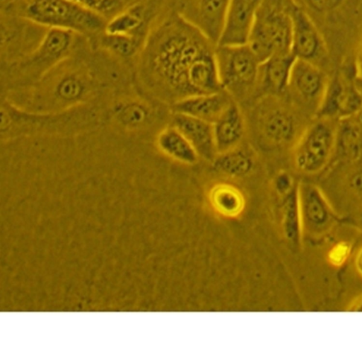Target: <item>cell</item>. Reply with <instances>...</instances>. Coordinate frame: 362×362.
I'll return each mask as SVG.
<instances>
[{"label": "cell", "instance_id": "cell-1", "mask_svg": "<svg viewBox=\"0 0 362 362\" xmlns=\"http://www.w3.org/2000/svg\"><path fill=\"white\" fill-rule=\"evenodd\" d=\"M216 45L180 12L154 27L137 60L139 82L173 104L184 98L222 90Z\"/></svg>", "mask_w": 362, "mask_h": 362}, {"label": "cell", "instance_id": "cell-2", "mask_svg": "<svg viewBox=\"0 0 362 362\" xmlns=\"http://www.w3.org/2000/svg\"><path fill=\"white\" fill-rule=\"evenodd\" d=\"M101 84L86 64L67 58L31 86L6 98L33 112H57L93 103Z\"/></svg>", "mask_w": 362, "mask_h": 362}, {"label": "cell", "instance_id": "cell-3", "mask_svg": "<svg viewBox=\"0 0 362 362\" xmlns=\"http://www.w3.org/2000/svg\"><path fill=\"white\" fill-rule=\"evenodd\" d=\"M107 119V110L90 103L57 112L23 109L8 100L1 104V137L8 141L33 135H70L93 129Z\"/></svg>", "mask_w": 362, "mask_h": 362}, {"label": "cell", "instance_id": "cell-4", "mask_svg": "<svg viewBox=\"0 0 362 362\" xmlns=\"http://www.w3.org/2000/svg\"><path fill=\"white\" fill-rule=\"evenodd\" d=\"M74 34L68 30L49 28L33 49L8 62L5 71L6 92L31 86L69 58L73 49Z\"/></svg>", "mask_w": 362, "mask_h": 362}, {"label": "cell", "instance_id": "cell-5", "mask_svg": "<svg viewBox=\"0 0 362 362\" xmlns=\"http://www.w3.org/2000/svg\"><path fill=\"white\" fill-rule=\"evenodd\" d=\"M293 0H262L253 21L247 44L261 62L291 52Z\"/></svg>", "mask_w": 362, "mask_h": 362}, {"label": "cell", "instance_id": "cell-6", "mask_svg": "<svg viewBox=\"0 0 362 362\" xmlns=\"http://www.w3.org/2000/svg\"><path fill=\"white\" fill-rule=\"evenodd\" d=\"M28 21L49 28L90 35L103 33V17L73 0H28L21 11Z\"/></svg>", "mask_w": 362, "mask_h": 362}, {"label": "cell", "instance_id": "cell-7", "mask_svg": "<svg viewBox=\"0 0 362 362\" xmlns=\"http://www.w3.org/2000/svg\"><path fill=\"white\" fill-rule=\"evenodd\" d=\"M215 57L221 88L231 97L244 98L256 90L260 61L247 43L218 45Z\"/></svg>", "mask_w": 362, "mask_h": 362}, {"label": "cell", "instance_id": "cell-8", "mask_svg": "<svg viewBox=\"0 0 362 362\" xmlns=\"http://www.w3.org/2000/svg\"><path fill=\"white\" fill-rule=\"evenodd\" d=\"M303 238L316 241L326 237L344 221L321 189L313 183L297 184Z\"/></svg>", "mask_w": 362, "mask_h": 362}, {"label": "cell", "instance_id": "cell-9", "mask_svg": "<svg viewBox=\"0 0 362 362\" xmlns=\"http://www.w3.org/2000/svg\"><path fill=\"white\" fill-rule=\"evenodd\" d=\"M336 129L328 119H320L303 132L293 151L299 171L312 175L326 167L335 151Z\"/></svg>", "mask_w": 362, "mask_h": 362}, {"label": "cell", "instance_id": "cell-10", "mask_svg": "<svg viewBox=\"0 0 362 362\" xmlns=\"http://www.w3.org/2000/svg\"><path fill=\"white\" fill-rule=\"evenodd\" d=\"M163 0L136 2L119 11L106 23L103 33L148 40Z\"/></svg>", "mask_w": 362, "mask_h": 362}, {"label": "cell", "instance_id": "cell-11", "mask_svg": "<svg viewBox=\"0 0 362 362\" xmlns=\"http://www.w3.org/2000/svg\"><path fill=\"white\" fill-rule=\"evenodd\" d=\"M361 107L362 93L337 74L328 81L316 115L319 119L341 120L354 117Z\"/></svg>", "mask_w": 362, "mask_h": 362}, {"label": "cell", "instance_id": "cell-12", "mask_svg": "<svg viewBox=\"0 0 362 362\" xmlns=\"http://www.w3.org/2000/svg\"><path fill=\"white\" fill-rule=\"evenodd\" d=\"M291 16L292 54L296 59L315 63V60L325 52V45L320 31L308 13L296 0L291 6Z\"/></svg>", "mask_w": 362, "mask_h": 362}, {"label": "cell", "instance_id": "cell-13", "mask_svg": "<svg viewBox=\"0 0 362 362\" xmlns=\"http://www.w3.org/2000/svg\"><path fill=\"white\" fill-rule=\"evenodd\" d=\"M230 0H194L180 12L216 46L226 23Z\"/></svg>", "mask_w": 362, "mask_h": 362}, {"label": "cell", "instance_id": "cell-14", "mask_svg": "<svg viewBox=\"0 0 362 362\" xmlns=\"http://www.w3.org/2000/svg\"><path fill=\"white\" fill-rule=\"evenodd\" d=\"M328 80L315 63L296 59L288 90L301 100L315 103L316 110L322 98Z\"/></svg>", "mask_w": 362, "mask_h": 362}, {"label": "cell", "instance_id": "cell-15", "mask_svg": "<svg viewBox=\"0 0 362 362\" xmlns=\"http://www.w3.org/2000/svg\"><path fill=\"white\" fill-rule=\"evenodd\" d=\"M257 128L261 139L271 146L288 143L296 132L293 117L286 110L272 105L265 106L258 114Z\"/></svg>", "mask_w": 362, "mask_h": 362}, {"label": "cell", "instance_id": "cell-16", "mask_svg": "<svg viewBox=\"0 0 362 362\" xmlns=\"http://www.w3.org/2000/svg\"><path fill=\"white\" fill-rule=\"evenodd\" d=\"M262 1V0H230L218 45L247 43L254 18Z\"/></svg>", "mask_w": 362, "mask_h": 362}, {"label": "cell", "instance_id": "cell-17", "mask_svg": "<svg viewBox=\"0 0 362 362\" xmlns=\"http://www.w3.org/2000/svg\"><path fill=\"white\" fill-rule=\"evenodd\" d=\"M233 100L225 90L201 93L173 104L174 113L191 116L213 124Z\"/></svg>", "mask_w": 362, "mask_h": 362}, {"label": "cell", "instance_id": "cell-18", "mask_svg": "<svg viewBox=\"0 0 362 362\" xmlns=\"http://www.w3.org/2000/svg\"><path fill=\"white\" fill-rule=\"evenodd\" d=\"M189 141L199 157L213 161L217 156L213 124L182 114L174 113L173 123Z\"/></svg>", "mask_w": 362, "mask_h": 362}, {"label": "cell", "instance_id": "cell-19", "mask_svg": "<svg viewBox=\"0 0 362 362\" xmlns=\"http://www.w3.org/2000/svg\"><path fill=\"white\" fill-rule=\"evenodd\" d=\"M296 57L292 53L274 55L260 62L256 90L277 95L288 90Z\"/></svg>", "mask_w": 362, "mask_h": 362}, {"label": "cell", "instance_id": "cell-20", "mask_svg": "<svg viewBox=\"0 0 362 362\" xmlns=\"http://www.w3.org/2000/svg\"><path fill=\"white\" fill-rule=\"evenodd\" d=\"M212 124L217 154L239 147L245 124L242 111L234 100Z\"/></svg>", "mask_w": 362, "mask_h": 362}, {"label": "cell", "instance_id": "cell-21", "mask_svg": "<svg viewBox=\"0 0 362 362\" xmlns=\"http://www.w3.org/2000/svg\"><path fill=\"white\" fill-rule=\"evenodd\" d=\"M107 118L125 129L137 130L151 122L153 110L142 98L127 97L117 99L107 108Z\"/></svg>", "mask_w": 362, "mask_h": 362}, {"label": "cell", "instance_id": "cell-22", "mask_svg": "<svg viewBox=\"0 0 362 362\" xmlns=\"http://www.w3.org/2000/svg\"><path fill=\"white\" fill-rule=\"evenodd\" d=\"M156 146L162 154L184 165H194L199 158L189 141L173 124L158 133Z\"/></svg>", "mask_w": 362, "mask_h": 362}, {"label": "cell", "instance_id": "cell-23", "mask_svg": "<svg viewBox=\"0 0 362 362\" xmlns=\"http://www.w3.org/2000/svg\"><path fill=\"white\" fill-rule=\"evenodd\" d=\"M208 199L212 209L226 217H235L244 209L245 197L236 186L228 182L214 185L209 191Z\"/></svg>", "mask_w": 362, "mask_h": 362}, {"label": "cell", "instance_id": "cell-24", "mask_svg": "<svg viewBox=\"0 0 362 362\" xmlns=\"http://www.w3.org/2000/svg\"><path fill=\"white\" fill-rule=\"evenodd\" d=\"M279 206L280 224L283 233L291 245L298 247L303 238L297 185L289 193L280 197Z\"/></svg>", "mask_w": 362, "mask_h": 362}, {"label": "cell", "instance_id": "cell-25", "mask_svg": "<svg viewBox=\"0 0 362 362\" xmlns=\"http://www.w3.org/2000/svg\"><path fill=\"white\" fill-rule=\"evenodd\" d=\"M340 156L349 161L362 156V131L353 117L341 120L336 129V148Z\"/></svg>", "mask_w": 362, "mask_h": 362}, {"label": "cell", "instance_id": "cell-26", "mask_svg": "<svg viewBox=\"0 0 362 362\" xmlns=\"http://www.w3.org/2000/svg\"><path fill=\"white\" fill-rule=\"evenodd\" d=\"M212 163L217 171L233 177L250 174L255 166V160L251 154L239 147L218 153Z\"/></svg>", "mask_w": 362, "mask_h": 362}, {"label": "cell", "instance_id": "cell-27", "mask_svg": "<svg viewBox=\"0 0 362 362\" xmlns=\"http://www.w3.org/2000/svg\"><path fill=\"white\" fill-rule=\"evenodd\" d=\"M146 41L139 37L110 35L103 33L100 46L115 57L129 60L139 56Z\"/></svg>", "mask_w": 362, "mask_h": 362}, {"label": "cell", "instance_id": "cell-28", "mask_svg": "<svg viewBox=\"0 0 362 362\" xmlns=\"http://www.w3.org/2000/svg\"><path fill=\"white\" fill-rule=\"evenodd\" d=\"M122 0H79L78 4L101 15L112 12Z\"/></svg>", "mask_w": 362, "mask_h": 362}, {"label": "cell", "instance_id": "cell-29", "mask_svg": "<svg viewBox=\"0 0 362 362\" xmlns=\"http://www.w3.org/2000/svg\"><path fill=\"white\" fill-rule=\"evenodd\" d=\"M296 185L292 177L286 172L279 173L274 180V188L279 197L289 193Z\"/></svg>", "mask_w": 362, "mask_h": 362}, {"label": "cell", "instance_id": "cell-30", "mask_svg": "<svg viewBox=\"0 0 362 362\" xmlns=\"http://www.w3.org/2000/svg\"><path fill=\"white\" fill-rule=\"evenodd\" d=\"M305 5L311 10L320 13H327L337 8L343 0H303Z\"/></svg>", "mask_w": 362, "mask_h": 362}, {"label": "cell", "instance_id": "cell-31", "mask_svg": "<svg viewBox=\"0 0 362 362\" xmlns=\"http://www.w3.org/2000/svg\"><path fill=\"white\" fill-rule=\"evenodd\" d=\"M349 248L346 244H339L333 247L330 255V260L334 262V264H339L340 262H344L346 257L349 255Z\"/></svg>", "mask_w": 362, "mask_h": 362}, {"label": "cell", "instance_id": "cell-32", "mask_svg": "<svg viewBox=\"0 0 362 362\" xmlns=\"http://www.w3.org/2000/svg\"><path fill=\"white\" fill-rule=\"evenodd\" d=\"M349 185L353 192L362 197V170H357L351 175Z\"/></svg>", "mask_w": 362, "mask_h": 362}, {"label": "cell", "instance_id": "cell-33", "mask_svg": "<svg viewBox=\"0 0 362 362\" xmlns=\"http://www.w3.org/2000/svg\"><path fill=\"white\" fill-rule=\"evenodd\" d=\"M349 312H362V295L353 300L346 308Z\"/></svg>", "mask_w": 362, "mask_h": 362}, {"label": "cell", "instance_id": "cell-34", "mask_svg": "<svg viewBox=\"0 0 362 362\" xmlns=\"http://www.w3.org/2000/svg\"><path fill=\"white\" fill-rule=\"evenodd\" d=\"M355 266L358 272L362 276V247L358 251L356 256Z\"/></svg>", "mask_w": 362, "mask_h": 362}, {"label": "cell", "instance_id": "cell-35", "mask_svg": "<svg viewBox=\"0 0 362 362\" xmlns=\"http://www.w3.org/2000/svg\"><path fill=\"white\" fill-rule=\"evenodd\" d=\"M357 125L362 131V107L361 109L354 116L352 117Z\"/></svg>", "mask_w": 362, "mask_h": 362}, {"label": "cell", "instance_id": "cell-36", "mask_svg": "<svg viewBox=\"0 0 362 362\" xmlns=\"http://www.w3.org/2000/svg\"><path fill=\"white\" fill-rule=\"evenodd\" d=\"M360 221H361V226H362V214H361V216Z\"/></svg>", "mask_w": 362, "mask_h": 362}, {"label": "cell", "instance_id": "cell-37", "mask_svg": "<svg viewBox=\"0 0 362 362\" xmlns=\"http://www.w3.org/2000/svg\"><path fill=\"white\" fill-rule=\"evenodd\" d=\"M6 1V0H1V1Z\"/></svg>", "mask_w": 362, "mask_h": 362}]
</instances>
